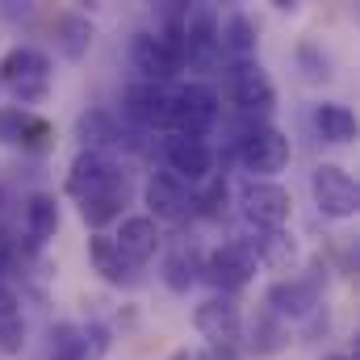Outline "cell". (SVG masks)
Wrapping results in <instances>:
<instances>
[{
  "instance_id": "obj_8",
  "label": "cell",
  "mask_w": 360,
  "mask_h": 360,
  "mask_svg": "<svg viewBox=\"0 0 360 360\" xmlns=\"http://www.w3.org/2000/svg\"><path fill=\"white\" fill-rule=\"evenodd\" d=\"M205 276H210L218 289H243V285L256 276L252 243H222L218 252H210V260H205Z\"/></svg>"
},
{
  "instance_id": "obj_22",
  "label": "cell",
  "mask_w": 360,
  "mask_h": 360,
  "mask_svg": "<svg viewBox=\"0 0 360 360\" xmlns=\"http://www.w3.org/2000/svg\"><path fill=\"white\" fill-rule=\"evenodd\" d=\"M55 42H59V51H63L68 59L89 55V46H92V21H89V17H80V13H63V17L55 21Z\"/></svg>"
},
{
  "instance_id": "obj_25",
  "label": "cell",
  "mask_w": 360,
  "mask_h": 360,
  "mask_svg": "<svg viewBox=\"0 0 360 360\" xmlns=\"http://www.w3.org/2000/svg\"><path fill=\"white\" fill-rule=\"evenodd\" d=\"M51 360H89L84 331L72 327V323H59V327L51 331Z\"/></svg>"
},
{
  "instance_id": "obj_1",
  "label": "cell",
  "mask_w": 360,
  "mask_h": 360,
  "mask_svg": "<svg viewBox=\"0 0 360 360\" xmlns=\"http://www.w3.org/2000/svg\"><path fill=\"white\" fill-rule=\"evenodd\" d=\"M0 80L13 89L17 101H42L51 89V59L34 46H13L0 59Z\"/></svg>"
},
{
  "instance_id": "obj_20",
  "label": "cell",
  "mask_w": 360,
  "mask_h": 360,
  "mask_svg": "<svg viewBox=\"0 0 360 360\" xmlns=\"http://www.w3.org/2000/svg\"><path fill=\"white\" fill-rule=\"evenodd\" d=\"M314 126H319V134L327 143H352L356 139V113L348 105H335V101L314 109Z\"/></svg>"
},
{
  "instance_id": "obj_27",
  "label": "cell",
  "mask_w": 360,
  "mask_h": 360,
  "mask_svg": "<svg viewBox=\"0 0 360 360\" xmlns=\"http://www.w3.org/2000/svg\"><path fill=\"white\" fill-rule=\"evenodd\" d=\"M260 335V344H256V352H276L281 348V340H285V327L272 319V314H260L256 319V327H252V340Z\"/></svg>"
},
{
  "instance_id": "obj_3",
  "label": "cell",
  "mask_w": 360,
  "mask_h": 360,
  "mask_svg": "<svg viewBox=\"0 0 360 360\" xmlns=\"http://www.w3.org/2000/svg\"><path fill=\"white\" fill-rule=\"evenodd\" d=\"M310 193H314V205H319L327 218H335V222L352 218L356 205H360L356 180L348 176L340 164H319L314 176H310Z\"/></svg>"
},
{
  "instance_id": "obj_26",
  "label": "cell",
  "mask_w": 360,
  "mask_h": 360,
  "mask_svg": "<svg viewBox=\"0 0 360 360\" xmlns=\"http://www.w3.org/2000/svg\"><path fill=\"white\" fill-rule=\"evenodd\" d=\"M218 38H226V46H231L235 55H252V51H256V25H252L243 13H235Z\"/></svg>"
},
{
  "instance_id": "obj_19",
  "label": "cell",
  "mask_w": 360,
  "mask_h": 360,
  "mask_svg": "<svg viewBox=\"0 0 360 360\" xmlns=\"http://www.w3.org/2000/svg\"><path fill=\"white\" fill-rule=\"evenodd\" d=\"M21 344H25V323L17 310V293L0 276V356H17Z\"/></svg>"
},
{
  "instance_id": "obj_23",
  "label": "cell",
  "mask_w": 360,
  "mask_h": 360,
  "mask_svg": "<svg viewBox=\"0 0 360 360\" xmlns=\"http://www.w3.org/2000/svg\"><path fill=\"white\" fill-rule=\"evenodd\" d=\"M89 260L109 285H122V281L130 276V264H126V260L117 256V248H113V235H92L89 239Z\"/></svg>"
},
{
  "instance_id": "obj_21",
  "label": "cell",
  "mask_w": 360,
  "mask_h": 360,
  "mask_svg": "<svg viewBox=\"0 0 360 360\" xmlns=\"http://www.w3.org/2000/svg\"><path fill=\"white\" fill-rule=\"evenodd\" d=\"M25 231H30L34 243H46L59 231V201L51 193H34L25 201Z\"/></svg>"
},
{
  "instance_id": "obj_13",
  "label": "cell",
  "mask_w": 360,
  "mask_h": 360,
  "mask_svg": "<svg viewBox=\"0 0 360 360\" xmlns=\"http://www.w3.org/2000/svg\"><path fill=\"white\" fill-rule=\"evenodd\" d=\"M113 248H117V256H122L130 269H134V264H147V260L160 252V226H155L147 214L126 218L122 231L113 235Z\"/></svg>"
},
{
  "instance_id": "obj_2",
  "label": "cell",
  "mask_w": 360,
  "mask_h": 360,
  "mask_svg": "<svg viewBox=\"0 0 360 360\" xmlns=\"http://www.w3.org/2000/svg\"><path fill=\"white\" fill-rule=\"evenodd\" d=\"M130 63H134V72H143V84H168L180 76L184 55L164 34H139L130 42Z\"/></svg>"
},
{
  "instance_id": "obj_18",
  "label": "cell",
  "mask_w": 360,
  "mask_h": 360,
  "mask_svg": "<svg viewBox=\"0 0 360 360\" xmlns=\"http://www.w3.org/2000/svg\"><path fill=\"white\" fill-rule=\"evenodd\" d=\"M252 256H256V264H264V269H272V272H289L297 264V243H293L289 231H264V235L256 239Z\"/></svg>"
},
{
  "instance_id": "obj_15",
  "label": "cell",
  "mask_w": 360,
  "mask_h": 360,
  "mask_svg": "<svg viewBox=\"0 0 360 360\" xmlns=\"http://www.w3.org/2000/svg\"><path fill=\"white\" fill-rule=\"evenodd\" d=\"M126 197H130V180H126V172L117 168L113 176L96 188V193H89V197L80 201V218H84L89 226H105V222L122 218V205H126Z\"/></svg>"
},
{
  "instance_id": "obj_7",
  "label": "cell",
  "mask_w": 360,
  "mask_h": 360,
  "mask_svg": "<svg viewBox=\"0 0 360 360\" xmlns=\"http://www.w3.org/2000/svg\"><path fill=\"white\" fill-rule=\"evenodd\" d=\"M289 210H293L289 193H285L281 184H272V180H252V184L243 188V214H248V222H256L260 231H285Z\"/></svg>"
},
{
  "instance_id": "obj_10",
  "label": "cell",
  "mask_w": 360,
  "mask_h": 360,
  "mask_svg": "<svg viewBox=\"0 0 360 360\" xmlns=\"http://www.w3.org/2000/svg\"><path fill=\"white\" fill-rule=\"evenodd\" d=\"M164 155H168V168H172V176L176 180H193V184H201V180H210V172H214V151H210L205 139L172 134L168 147H164Z\"/></svg>"
},
{
  "instance_id": "obj_6",
  "label": "cell",
  "mask_w": 360,
  "mask_h": 360,
  "mask_svg": "<svg viewBox=\"0 0 360 360\" xmlns=\"http://www.w3.org/2000/svg\"><path fill=\"white\" fill-rule=\"evenodd\" d=\"M193 327H197V335H201L210 348L231 352L235 340H239V306H235L231 297H210V302H201V306L193 310Z\"/></svg>"
},
{
  "instance_id": "obj_12",
  "label": "cell",
  "mask_w": 360,
  "mask_h": 360,
  "mask_svg": "<svg viewBox=\"0 0 360 360\" xmlns=\"http://www.w3.org/2000/svg\"><path fill=\"white\" fill-rule=\"evenodd\" d=\"M126 113L151 130H168L172 126V92L164 84H134V89H126Z\"/></svg>"
},
{
  "instance_id": "obj_4",
  "label": "cell",
  "mask_w": 360,
  "mask_h": 360,
  "mask_svg": "<svg viewBox=\"0 0 360 360\" xmlns=\"http://www.w3.org/2000/svg\"><path fill=\"white\" fill-rule=\"evenodd\" d=\"M218 122V96L201 84H188V89L172 92V126L184 139H205Z\"/></svg>"
},
{
  "instance_id": "obj_9",
  "label": "cell",
  "mask_w": 360,
  "mask_h": 360,
  "mask_svg": "<svg viewBox=\"0 0 360 360\" xmlns=\"http://www.w3.org/2000/svg\"><path fill=\"white\" fill-rule=\"evenodd\" d=\"M147 210H151V222H180L193 210V193L172 172H155L147 180Z\"/></svg>"
},
{
  "instance_id": "obj_11",
  "label": "cell",
  "mask_w": 360,
  "mask_h": 360,
  "mask_svg": "<svg viewBox=\"0 0 360 360\" xmlns=\"http://www.w3.org/2000/svg\"><path fill=\"white\" fill-rule=\"evenodd\" d=\"M55 130L46 117L30 113V109H0V143L4 147H30V151H42L51 147Z\"/></svg>"
},
{
  "instance_id": "obj_5",
  "label": "cell",
  "mask_w": 360,
  "mask_h": 360,
  "mask_svg": "<svg viewBox=\"0 0 360 360\" xmlns=\"http://www.w3.org/2000/svg\"><path fill=\"white\" fill-rule=\"evenodd\" d=\"M289 155H293V151H289V139H285L276 126H260V130H252V134L243 139V147H239L243 168L256 172V176H276V172H285Z\"/></svg>"
},
{
  "instance_id": "obj_14",
  "label": "cell",
  "mask_w": 360,
  "mask_h": 360,
  "mask_svg": "<svg viewBox=\"0 0 360 360\" xmlns=\"http://www.w3.org/2000/svg\"><path fill=\"white\" fill-rule=\"evenodd\" d=\"M231 92H235L239 109H248V113H269L276 105V89L260 63H239L231 76Z\"/></svg>"
},
{
  "instance_id": "obj_24",
  "label": "cell",
  "mask_w": 360,
  "mask_h": 360,
  "mask_svg": "<svg viewBox=\"0 0 360 360\" xmlns=\"http://www.w3.org/2000/svg\"><path fill=\"white\" fill-rule=\"evenodd\" d=\"M76 139L84 143V151H96V143H113L117 139V126L105 109H89L80 122H76Z\"/></svg>"
},
{
  "instance_id": "obj_16",
  "label": "cell",
  "mask_w": 360,
  "mask_h": 360,
  "mask_svg": "<svg viewBox=\"0 0 360 360\" xmlns=\"http://www.w3.org/2000/svg\"><path fill=\"white\" fill-rule=\"evenodd\" d=\"M269 306H272V314L306 319V314L319 306V281H302V276L276 281V285L269 289Z\"/></svg>"
},
{
  "instance_id": "obj_17",
  "label": "cell",
  "mask_w": 360,
  "mask_h": 360,
  "mask_svg": "<svg viewBox=\"0 0 360 360\" xmlns=\"http://www.w3.org/2000/svg\"><path fill=\"white\" fill-rule=\"evenodd\" d=\"M113 172H117V164H113L105 151H80V155L72 160V172H68V193H72L76 201H84V197L96 193Z\"/></svg>"
},
{
  "instance_id": "obj_29",
  "label": "cell",
  "mask_w": 360,
  "mask_h": 360,
  "mask_svg": "<svg viewBox=\"0 0 360 360\" xmlns=\"http://www.w3.org/2000/svg\"><path fill=\"white\" fill-rule=\"evenodd\" d=\"M8 260H13V243H8V235H4V226H0V276L8 269Z\"/></svg>"
},
{
  "instance_id": "obj_28",
  "label": "cell",
  "mask_w": 360,
  "mask_h": 360,
  "mask_svg": "<svg viewBox=\"0 0 360 360\" xmlns=\"http://www.w3.org/2000/svg\"><path fill=\"white\" fill-rule=\"evenodd\" d=\"M222 197H226V180H210V188H205V193H201V197H193V201H197V205H201V210H205V214H218V201H222Z\"/></svg>"
},
{
  "instance_id": "obj_30",
  "label": "cell",
  "mask_w": 360,
  "mask_h": 360,
  "mask_svg": "<svg viewBox=\"0 0 360 360\" xmlns=\"http://www.w3.org/2000/svg\"><path fill=\"white\" fill-rule=\"evenodd\" d=\"M323 360H348V356H340V352H335V356H323Z\"/></svg>"
}]
</instances>
